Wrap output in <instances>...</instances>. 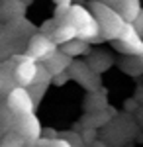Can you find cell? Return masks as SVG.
Instances as JSON below:
<instances>
[{
	"label": "cell",
	"mask_w": 143,
	"mask_h": 147,
	"mask_svg": "<svg viewBox=\"0 0 143 147\" xmlns=\"http://www.w3.org/2000/svg\"><path fill=\"white\" fill-rule=\"evenodd\" d=\"M120 67L123 69L125 73H130L132 77H137V75H143V59H141V55L125 57V59L120 63Z\"/></svg>",
	"instance_id": "16"
},
{
	"label": "cell",
	"mask_w": 143,
	"mask_h": 147,
	"mask_svg": "<svg viewBox=\"0 0 143 147\" xmlns=\"http://www.w3.org/2000/svg\"><path fill=\"white\" fill-rule=\"evenodd\" d=\"M92 147H106V145H104L102 141H94V143H92Z\"/></svg>",
	"instance_id": "26"
},
{
	"label": "cell",
	"mask_w": 143,
	"mask_h": 147,
	"mask_svg": "<svg viewBox=\"0 0 143 147\" xmlns=\"http://www.w3.org/2000/svg\"><path fill=\"white\" fill-rule=\"evenodd\" d=\"M86 65L96 75H102V73H106L108 69L114 65V59H112L110 53H106V51H90L88 53V59H86Z\"/></svg>",
	"instance_id": "13"
},
{
	"label": "cell",
	"mask_w": 143,
	"mask_h": 147,
	"mask_svg": "<svg viewBox=\"0 0 143 147\" xmlns=\"http://www.w3.org/2000/svg\"><path fill=\"white\" fill-rule=\"evenodd\" d=\"M141 59H143V53H141Z\"/></svg>",
	"instance_id": "28"
},
{
	"label": "cell",
	"mask_w": 143,
	"mask_h": 147,
	"mask_svg": "<svg viewBox=\"0 0 143 147\" xmlns=\"http://www.w3.org/2000/svg\"><path fill=\"white\" fill-rule=\"evenodd\" d=\"M49 39H51L57 47H61L63 43L71 41V39H77V34H75L73 26H71V24H67L65 20H63V22L57 24V28L53 30V34L49 35Z\"/></svg>",
	"instance_id": "14"
},
{
	"label": "cell",
	"mask_w": 143,
	"mask_h": 147,
	"mask_svg": "<svg viewBox=\"0 0 143 147\" xmlns=\"http://www.w3.org/2000/svg\"><path fill=\"white\" fill-rule=\"evenodd\" d=\"M35 75H37V63L35 61H22V63H16L14 67V80L18 86H32L33 80H35Z\"/></svg>",
	"instance_id": "11"
},
{
	"label": "cell",
	"mask_w": 143,
	"mask_h": 147,
	"mask_svg": "<svg viewBox=\"0 0 143 147\" xmlns=\"http://www.w3.org/2000/svg\"><path fill=\"white\" fill-rule=\"evenodd\" d=\"M59 51L65 53L67 57H71V59H75V57L88 55L92 51V45H88V43L80 41V39H71V41H67V43H63L59 47Z\"/></svg>",
	"instance_id": "15"
},
{
	"label": "cell",
	"mask_w": 143,
	"mask_h": 147,
	"mask_svg": "<svg viewBox=\"0 0 143 147\" xmlns=\"http://www.w3.org/2000/svg\"><path fill=\"white\" fill-rule=\"evenodd\" d=\"M71 63H73V59H71V57H67L65 53H61L59 49L53 51V53L43 61L45 69L49 71V75H51V77L61 75V73H67V69L71 67Z\"/></svg>",
	"instance_id": "12"
},
{
	"label": "cell",
	"mask_w": 143,
	"mask_h": 147,
	"mask_svg": "<svg viewBox=\"0 0 143 147\" xmlns=\"http://www.w3.org/2000/svg\"><path fill=\"white\" fill-rule=\"evenodd\" d=\"M133 28H135V32L141 35V39H143V10L139 12V16L135 18V22H133Z\"/></svg>",
	"instance_id": "24"
},
{
	"label": "cell",
	"mask_w": 143,
	"mask_h": 147,
	"mask_svg": "<svg viewBox=\"0 0 143 147\" xmlns=\"http://www.w3.org/2000/svg\"><path fill=\"white\" fill-rule=\"evenodd\" d=\"M59 47L47 37V35H43V34H39V32H35V34L30 37V41H28V45H26V55H30L37 63V61H41L43 63L47 57L51 55L53 51H57Z\"/></svg>",
	"instance_id": "8"
},
{
	"label": "cell",
	"mask_w": 143,
	"mask_h": 147,
	"mask_svg": "<svg viewBox=\"0 0 143 147\" xmlns=\"http://www.w3.org/2000/svg\"><path fill=\"white\" fill-rule=\"evenodd\" d=\"M26 2L22 0H0V22H14L26 18Z\"/></svg>",
	"instance_id": "10"
},
{
	"label": "cell",
	"mask_w": 143,
	"mask_h": 147,
	"mask_svg": "<svg viewBox=\"0 0 143 147\" xmlns=\"http://www.w3.org/2000/svg\"><path fill=\"white\" fill-rule=\"evenodd\" d=\"M6 106H8V110H10L14 116L32 114L33 108H35V104H33L28 88H24V86H16V88H12V90L6 94Z\"/></svg>",
	"instance_id": "7"
},
{
	"label": "cell",
	"mask_w": 143,
	"mask_h": 147,
	"mask_svg": "<svg viewBox=\"0 0 143 147\" xmlns=\"http://www.w3.org/2000/svg\"><path fill=\"white\" fill-rule=\"evenodd\" d=\"M55 2V6H59V4H71V0H53Z\"/></svg>",
	"instance_id": "25"
},
{
	"label": "cell",
	"mask_w": 143,
	"mask_h": 147,
	"mask_svg": "<svg viewBox=\"0 0 143 147\" xmlns=\"http://www.w3.org/2000/svg\"><path fill=\"white\" fill-rule=\"evenodd\" d=\"M69 8H71V4H59V6H55V14H53V18H55L57 22H63L65 16L69 14Z\"/></svg>",
	"instance_id": "22"
},
{
	"label": "cell",
	"mask_w": 143,
	"mask_h": 147,
	"mask_svg": "<svg viewBox=\"0 0 143 147\" xmlns=\"http://www.w3.org/2000/svg\"><path fill=\"white\" fill-rule=\"evenodd\" d=\"M33 34L35 26L26 18L4 24L0 30V59H10L12 55L20 53V49L26 51V45Z\"/></svg>",
	"instance_id": "1"
},
{
	"label": "cell",
	"mask_w": 143,
	"mask_h": 147,
	"mask_svg": "<svg viewBox=\"0 0 143 147\" xmlns=\"http://www.w3.org/2000/svg\"><path fill=\"white\" fill-rule=\"evenodd\" d=\"M67 80H71V77H69V73H61V75H55L53 79H51V82L55 84V86H63Z\"/></svg>",
	"instance_id": "23"
},
{
	"label": "cell",
	"mask_w": 143,
	"mask_h": 147,
	"mask_svg": "<svg viewBox=\"0 0 143 147\" xmlns=\"http://www.w3.org/2000/svg\"><path fill=\"white\" fill-rule=\"evenodd\" d=\"M0 147H24V139L12 131L8 136H4V139L0 141Z\"/></svg>",
	"instance_id": "19"
},
{
	"label": "cell",
	"mask_w": 143,
	"mask_h": 147,
	"mask_svg": "<svg viewBox=\"0 0 143 147\" xmlns=\"http://www.w3.org/2000/svg\"><path fill=\"white\" fill-rule=\"evenodd\" d=\"M96 2H102L110 6L112 10H116L125 24H133L135 18L139 16V12L143 10L141 0H96Z\"/></svg>",
	"instance_id": "9"
},
{
	"label": "cell",
	"mask_w": 143,
	"mask_h": 147,
	"mask_svg": "<svg viewBox=\"0 0 143 147\" xmlns=\"http://www.w3.org/2000/svg\"><path fill=\"white\" fill-rule=\"evenodd\" d=\"M88 10L92 12L94 20L98 24L100 37L104 41H114L116 37H120V34L125 28V22L121 20V16L118 12L112 10L110 6H106V4H102V2H96V0H90Z\"/></svg>",
	"instance_id": "3"
},
{
	"label": "cell",
	"mask_w": 143,
	"mask_h": 147,
	"mask_svg": "<svg viewBox=\"0 0 143 147\" xmlns=\"http://www.w3.org/2000/svg\"><path fill=\"white\" fill-rule=\"evenodd\" d=\"M0 30H2V24H0Z\"/></svg>",
	"instance_id": "27"
},
{
	"label": "cell",
	"mask_w": 143,
	"mask_h": 147,
	"mask_svg": "<svg viewBox=\"0 0 143 147\" xmlns=\"http://www.w3.org/2000/svg\"><path fill=\"white\" fill-rule=\"evenodd\" d=\"M51 75H49V71L45 69L43 63H37V75H35V80H33V84H51Z\"/></svg>",
	"instance_id": "18"
},
{
	"label": "cell",
	"mask_w": 143,
	"mask_h": 147,
	"mask_svg": "<svg viewBox=\"0 0 143 147\" xmlns=\"http://www.w3.org/2000/svg\"><path fill=\"white\" fill-rule=\"evenodd\" d=\"M65 22L73 26V30H75V34H77V39L84 41L88 45H94V43H102V41H104V39L100 37L98 24L94 20L92 12L88 10V6L71 4L69 14L65 16Z\"/></svg>",
	"instance_id": "2"
},
{
	"label": "cell",
	"mask_w": 143,
	"mask_h": 147,
	"mask_svg": "<svg viewBox=\"0 0 143 147\" xmlns=\"http://www.w3.org/2000/svg\"><path fill=\"white\" fill-rule=\"evenodd\" d=\"M80 139H82V143H94L96 141V129H92V127H84L82 129V134H80Z\"/></svg>",
	"instance_id": "21"
},
{
	"label": "cell",
	"mask_w": 143,
	"mask_h": 147,
	"mask_svg": "<svg viewBox=\"0 0 143 147\" xmlns=\"http://www.w3.org/2000/svg\"><path fill=\"white\" fill-rule=\"evenodd\" d=\"M110 43L116 51H120L121 55H125V57H137L143 53V39H141V35L135 32L133 24H125L120 37H116Z\"/></svg>",
	"instance_id": "4"
},
{
	"label": "cell",
	"mask_w": 143,
	"mask_h": 147,
	"mask_svg": "<svg viewBox=\"0 0 143 147\" xmlns=\"http://www.w3.org/2000/svg\"><path fill=\"white\" fill-rule=\"evenodd\" d=\"M69 77L73 80H77L82 88H86L88 92H98L100 86H102V80H100V75H96L92 69L86 65V61H75L71 63V67L67 69Z\"/></svg>",
	"instance_id": "5"
},
{
	"label": "cell",
	"mask_w": 143,
	"mask_h": 147,
	"mask_svg": "<svg viewBox=\"0 0 143 147\" xmlns=\"http://www.w3.org/2000/svg\"><path fill=\"white\" fill-rule=\"evenodd\" d=\"M14 134L22 137L24 141H37L41 139V134H43V127L39 124V118L35 114H24V116H16L14 120V125H12Z\"/></svg>",
	"instance_id": "6"
},
{
	"label": "cell",
	"mask_w": 143,
	"mask_h": 147,
	"mask_svg": "<svg viewBox=\"0 0 143 147\" xmlns=\"http://www.w3.org/2000/svg\"><path fill=\"white\" fill-rule=\"evenodd\" d=\"M16 116L8 110L6 104H0V129H12Z\"/></svg>",
	"instance_id": "17"
},
{
	"label": "cell",
	"mask_w": 143,
	"mask_h": 147,
	"mask_svg": "<svg viewBox=\"0 0 143 147\" xmlns=\"http://www.w3.org/2000/svg\"><path fill=\"white\" fill-rule=\"evenodd\" d=\"M57 20L55 18H51V20H45L43 24H41V28H39V34H43V35H47V37H49V35L53 34V30H55L57 28Z\"/></svg>",
	"instance_id": "20"
}]
</instances>
